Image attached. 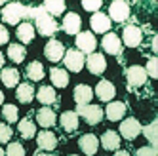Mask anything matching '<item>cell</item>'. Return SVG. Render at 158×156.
<instances>
[{
	"label": "cell",
	"instance_id": "cell-15",
	"mask_svg": "<svg viewBox=\"0 0 158 156\" xmlns=\"http://www.w3.org/2000/svg\"><path fill=\"white\" fill-rule=\"evenodd\" d=\"M89 25H92L94 32H109L110 31V19L103 12H95L92 15V19H89Z\"/></svg>",
	"mask_w": 158,
	"mask_h": 156
},
{
	"label": "cell",
	"instance_id": "cell-3",
	"mask_svg": "<svg viewBox=\"0 0 158 156\" xmlns=\"http://www.w3.org/2000/svg\"><path fill=\"white\" fill-rule=\"evenodd\" d=\"M76 114L78 116H82L88 124H99L101 120H103L105 113H103V109H101L99 105H76Z\"/></svg>",
	"mask_w": 158,
	"mask_h": 156
},
{
	"label": "cell",
	"instance_id": "cell-40",
	"mask_svg": "<svg viewBox=\"0 0 158 156\" xmlns=\"http://www.w3.org/2000/svg\"><path fill=\"white\" fill-rule=\"evenodd\" d=\"M152 51H158V38L152 36Z\"/></svg>",
	"mask_w": 158,
	"mask_h": 156
},
{
	"label": "cell",
	"instance_id": "cell-18",
	"mask_svg": "<svg viewBox=\"0 0 158 156\" xmlns=\"http://www.w3.org/2000/svg\"><path fill=\"white\" fill-rule=\"evenodd\" d=\"M103 113H105V116L110 122H118V120L124 118V114H126V105H124L122 101H110Z\"/></svg>",
	"mask_w": 158,
	"mask_h": 156
},
{
	"label": "cell",
	"instance_id": "cell-13",
	"mask_svg": "<svg viewBox=\"0 0 158 156\" xmlns=\"http://www.w3.org/2000/svg\"><path fill=\"white\" fill-rule=\"evenodd\" d=\"M36 145L40 150H53L57 147V135L50 129H44L36 135Z\"/></svg>",
	"mask_w": 158,
	"mask_h": 156
},
{
	"label": "cell",
	"instance_id": "cell-39",
	"mask_svg": "<svg viewBox=\"0 0 158 156\" xmlns=\"http://www.w3.org/2000/svg\"><path fill=\"white\" fill-rule=\"evenodd\" d=\"M8 40H10V32H8V29H6L4 25H0V44H8Z\"/></svg>",
	"mask_w": 158,
	"mask_h": 156
},
{
	"label": "cell",
	"instance_id": "cell-25",
	"mask_svg": "<svg viewBox=\"0 0 158 156\" xmlns=\"http://www.w3.org/2000/svg\"><path fill=\"white\" fill-rule=\"evenodd\" d=\"M15 97L19 103H31L35 99V88L29 82H23V84H17V92H15Z\"/></svg>",
	"mask_w": 158,
	"mask_h": 156
},
{
	"label": "cell",
	"instance_id": "cell-28",
	"mask_svg": "<svg viewBox=\"0 0 158 156\" xmlns=\"http://www.w3.org/2000/svg\"><path fill=\"white\" fill-rule=\"evenodd\" d=\"M25 72H27V78H29V80H32V82L42 80L44 74H46V71H44V65H42L40 61H32V63H29L27 69H25Z\"/></svg>",
	"mask_w": 158,
	"mask_h": 156
},
{
	"label": "cell",
	"instance_id": "cell-19",
	"mask_svg": "<svg viewBox=\"0 0 158 156\" xmlns=\"http://www.w3.org/2000/svg\"><path fill=\"white\" fill-rule=\"evenodd\" d=\"M59 124L67 133H74L78 129V114L74 110H65V113L59 116Z\"/></svg>",
	"mask_w": 158,
	"mask_h": 156
},
{
	"label": "cell",
	"instance_id": "cell-11",
	"mask_svg": "<svg viewBox=\"0 0 158 156\" xmlns=\"http://www.w3.org/2000/svg\"><path fill=\"white\" fill-rule=\"evenodd\" d=\"M88 67V71L92 72V74H103L105 69H107V61H105V55L103 53H89L88 55V59L84 63Z\"/></svg>",
	"mask_w": 158,
	"mask_h": 156
},
{
	"label": "cell",
	"instance_id": "cell-5",
	"mask_svg": "<svg viewBox=\"0 0 158 156\" xmlns=\"http://www.w3.org/2000/svg\"><path fill=\"white\" fill-rule=\"evenodd\" d=\"M97 46V40H95V35L94 32H89V31H82V32H78L76 35V48L80 53H94Z\"/></svg>",
	"mask_w": 158,
	"mask_h": 156
},
{
	"label": "cell",
	"instance_id": "cell-17",
	"mask_svg": "<svg viewBox=\"0 0 158 156\" xmlns=\"http://www.w3.org/2000/svg\"><path fill=\"white\" fill-rule=\"evenodd\" d=\"M78 145H80V149L86 156H94L97 152V147H99V139L94 135V133H86L78 139Z\"/></svg>",
	"mask_w": 158,
	"mask_h": 156
},
{
	"label": "cell",
	"instance_id": "cell-29",
	"mask_svg": "<svg viewBox=\"0 0 158 156\" xmlns=\"http://www.w3.org/2000/svg\"><path fill=\"white\" fill-rule=\"evenodd\" d=\"M17 38L21 40V44H29L32 42V38H35V27H32V23H19L17 25Z\"/></svg>",
	"mask_w": 158,
	"mask_h": 156
},
{
	"label": "cell",
	"instance_id": "cell-31",
	"mask_svg": "<svg viewBox=\"0 0 158 156\" xmlns=\"http://www.w3.org/2000/svg\"><path fill=\"white\" fill-rule=\"evenodd\" d=\"M25 55H27V50L23 44H10L8 46V57L14 63H21L25 59Z\"/></svg>",
	"mask_w": 158,
	"mask_h": 156
},
{
	"label": "cell",
	"instance_id": "cell-45",
	"mask_svg": "<svg viewBox=\"0 0 158 156\" xmlns=\"http://www.w3.org/2000/svg\"><path fill=\"white\" fill-rule=\"evenodd\" d=\"M0 156H6V152L2 150V147H0Z\"/></svg>",
	"mask_w": 158,
	"mask_h": 156
},
{
	"label": "cell",
	"instance_id": "cell-14",
	"mask_svg": "<svg viewBox=\"0 0 158 156\" xmlns=\"http://www.w3.org/2000/svg\"><path fill=\"white\" fill-rule=\"evenodd\" d=\"M95 95L101 99V101L110 103L112 97L116 95V88L112 86V82H109V80H101V82H97V86H95Z\"/></svg>",
	"mask_w": 158,
	"mask_h": 156
},
{
	"label": "cell",
	"instance_id": "cell-26",
	"mask_svg": "<svg viewBox=\"0 0 158 156\" xmlns=\"http://www.w3.org/2000/svg\"><path fill=\"white\" fill-rule=\"evenodd\" d=\"M17 131H19V135L23 137V139H32V137L36 135V126H35V122L27 116V118H21L19 120Z\"/></svg>",
	"mask_w": 158,
	"mask_h": 156
},
{
	"label": "cell",
	"instance_id": "cell-12",
	"mask_svg": "<svg viewBox=\"0 0 158 156\" xmlns=\"http://www.w3.org/2000/svg\"><path fill=\"white\" fill-rule=\"evenodd\" d=\"M101 46H103V50L107 53H110V55H120L122 40L118 38V35H114V32H107L103 36V40H101Z\"/></svg>",
	"mask_w": 158,
	"mask_h": 156
},
{
	"label": "cell",
	"instance_id": "cell-4",
	"mask_svg": "<svg viewBox=\"0 0 158 156\" xmlns=\"http://www.w3.org/2000/svg\"><path fill=\"white\" fill-rule=\"evenodd\" d=\"M130 17V4L124 0H114L109 6V19L116 21V23H124Z\"/></svg>",
	"mask_w": 158,
	"mask_h": 156
},
{
	"label": "cell",
	"instance_id": "cell-8",
	"mask_svg": "<svg viewBox=\"0 0 158 156\" xmlns=\"http://www.w3.org/2000/svg\"><path fill=\"white\" fill-rule=\"evenodd\" d=\"M147 72H145V69L143 67H139V65H133V67H130V69H126V80H128V86L130 88H141V86H145L147 84Z\"/></svg>",
	"mask_w": 158,
	"mask_h": 156
},
{
	"label": "cell",
	"instance_id": "cell-36",
	"mask_svg": "<svg viewBox=\"0 0 158 156\" xmlns=\"http://www.w3.org/2000/svg\"><path fill=\"white\" fill-rule=\"evenodd\" d=\"M12 135H14L12 128L6 126V124H0V143H8V141H12Z\"/></svg>",
	"mask_w": 158,
	"mask_h": 156
},
{
	"label": "cell",
	"instance_id": "cell-21",
	"mask_svg": "<svg viewBox=\"0 0 158 156\" xmlns=\"http://www.w3.org/2000/svg\"><path fill=\"white\" fill-rule=\"evenodd\" d=\"M74 101L76 105H89V101H92V97H94V90L89 86L86 84H78L74 88Z\"/></svg>",
	"mask_w": 158,
	"mask_h": 156
},
{
	"label": "cell",
	"instance_id": "cell-16",
	"mask_svg": "<svg viewBox=\"0 0 158 156\" xmlns=\"http://www.w3.org/2000/svg\"><path fill=\"white\" fill-rule=\"evenodd\" d=\"M80 25H82V19L74 12H69L63 17V31L67 35H78L80 32Z\"/></svg>",
	"mask_w": 158,
	"mask_h": 156
},
{
	"label": "cell",
	"instance_id": "cell-23",
	"mask_svg": "<svg viewBox=\"0 0 158 156\" xmlns=\"http://www.w3.org/2000/svg\"><path fill=\"white\" fill-rule=\"evenodd\" d=\"M99 141H101V147L105 150H118L120 149V135L116 131H112V129L105 131Z\"/></svg>",
	"mask_w": 158,
	"mask_h": 156
},
{
	"label": "cell",
	"instance_id": "cell-1",
	"mask_svg": "<svg viewBox=\"0 0 158 156\" xmlns=\"http://www.w3.org/2000/svg\"><path fill=\"white\" fill-rule=\"evenodd\" d=\"M29 17L31 19H35V25H36V31L40 32L42 36H53L55 32H57L59 25H57V21H55L50 14H46V10H44L42 6L38 8H31L29 10Z\"/></svg>",
	"mask_w": 158,
	"mask_h": 156
},
{
	"label": "cell",
	"instance_id": "cell-46",
	"mask_svg": "<svg viewBox=\"0 0 158 156\" xmlns=\"http://www.w3.org/2000/svg\"><path fill=\"white\" fill-rule=\"evenodd\" d=\"M71 156H76V154H71Z\"/></svg>",
	"mask_w": 158,
	"mask_h": 156
},
{
	"label": "cell",
	"instance_id": "cell-43",
	"mask_svg": "<svg viewBox=\"0 0 158 156\" xmlns=\"http://www.w3.org/2000/svg\"><path fill=\"white\" fill-rule=\"evenodd\" d=\"M35 156H52V154H48V152H36Z\"/></svg>",
	"mask_w": 158,
	"mask_h": 156
},
{
	"label": "cell",
	"instance_id": "cell-22",
	"mask_svg": "<svg viewBox=\"0 0 158 156\" xmlns=\"http://www.w3.org/2000/svg\"><path fill=\"white\" fill-rule=\"evenodd\" d=\"M36 99L42 105H57V93L52 86H40L36 92Z\"/></svg>",
	"mask_w": 158,
	"mask_h": 156
},
{
	"label": "cell",
	"instance_id": "cell-35",
	"mask_svg": "<svg viewBox=\"0 0 158 156\" xmlns=\"http://www.w3.org/2000/svg\"><path fill=\"white\" fill-rule=\"evenodd\" d=\"M145 72H147V76H151V78H156V76H158V59H156V57H151V59H149Z\"/></svg>",
	"mask_w": 158,
	"mask_h": 156
},
{
	"label": "cell",
	"instance_id": "cell-20",
	"mask_svg": "<svg viewBox=\"0 0 158 156\" xmlns=\"http://www.w3.org/2000/svg\"><path fill=\"white\" fill-rule=\"evenodd\" d=\"M36 122H38V126L42 128H52L55 126V122H57V116H55V113L50 109V107H44V109H38V113H36Z\"/></svg>",
	"mask_w": 158,
	"mask_h": 156
},
{
	"label": "cell",
	"instance_id": "cell-10",
	"mask_svg": "<svg viewBox=\"0 0 158 156\" xmlns=\"http://www.w3.org/2000/svg\"><path fill=\"white\" fill-rule=\"evenodd\" d=\"M141 133V124H139V120L137 118H126L120 124V135L124 137V139H128V141H131V139H135Z\"/></svg>",
	"mask_w": 158,
	"mask_h": 156
},
{
	"label": "cell",
	"instance_id": "cell-42",
	"mask_svg": "<svg viewBox=\"0 0 158 156\" xmlns=\"http://www.w3.org/2000/svg\"><path fill=\"white\" fill-rule=\"evenodd\" d=\"M2 65H4V55H2V51H0V71H2Z\"/></svg>",
	"mask_w": 158,
	"mask_h": 156
},
{
	"label": "cell",
	"instance_id": "cell-38",
	"mask_svg": "<svg viewBox=\"0 0 158 156\" xmlns=\"http://www.w3.org/2000/svg\"><path fill=\"white\" fill-rule=\"evenodd\" d=\"M135 156H158V149L154 147H141L135 150Z\"/></svg>",
	"mask_w": 158,
	"mask_h": 156
},
{
	"label": "cell",
	"instance_id": "cell-41",
	"mask_svg": "<svg viewBox=\"0 0 158 156\" xmlns=\"http://www.w3.org/2000/svg\"><path fill=\"white\" fill-rule=\"evenodd\" d=\"M114 156H130V152H128V150H116Z\"/></svg>",
	"mask_w": 158,
	"mask_h": 156
},
{
	"label": "cell",
	"instance_id": "cell-2",
	"mask_svg": "<svg viewBox=\"0 0 158 156\" xmlns=\"http://www.w3.org/2000/svg\"><path fill=\"white\" fill-rule=\"evenodd\" d=\"M29 6L21 4V2H10L2 8V19L8 25H17L21 19L29 17Z\"/></svg>",
	"mask_w": 158,
	"mask_h": 156
},
{
	"label": "cell",
	"instance_id": "cell-32",
	"mask_svg": "<svg viewBox=\"0 0 158 156\" xmlns=\"http://www.w3.org/2000/svg\"><path fill=\"white\" fill-rule=\"evenodd\" d=\"M141 131H143V135L151 141V147H154V149H158V120H154V122H151L149 126H145V128H141Z\"/></svg>",
	"mask_w": 158,
	"mask_h": 156
},
{
	"label": "cell",
	"instance_id": "cell-6",
	"mask_svg": "<svg viewBox=\"0 0 158 156\" xmlns=\"http://www.w3.org/2000/svg\"><path fill=\"white\" fill-rule=\"evenodd\" d=\"M63 63H65V67L69 71L80 72L84 63H86V57H84V53H80L78 50H67L65 55H63Z\"/></svg>",
	"mask_w": 158,
	"mask_h": 156
},
{
	"label": "cell",
	"instance_id": "cell-24",
	"mask_svg": "<svg viewBox=\"0 0 158 156\" xmlns=\"http://www.w3.org/2000/svg\"><path fill=\"white\" fill-rule=\"evenodd\" d=\"M0 80L4 82L6 88H17L19 84V71L14 67H6V69L0 71Z\"/></svg>",
	"mask_w": 158,
	"mask_h": 156
},
{
	"label": "cell",
	"instance_id": "cell-30",
	"mask_svg": "<svg viewBox=\"0 0 158 156\" xmlns=\"http://www.w3.org/2000/svg\"><path fill=\"white\" fill-rule=\"evenodd\" d=\"M42 8L46 10V14H50L52 17H55V15H61L65 12L67 4L63 2V0H46V2L42 4Z\"/></svg>",
	"mask_w": 158,
	"mask_h": 156
},
{
	"label": "cell",
	"instance_id": "cell-9",
	"mask_svg": "<svg viewBox=\"0 0 158 156\" xmlns=\"http://www.w3.org/2000/svg\"><path fill=\"white\" fill-rule=\"evenodd\" d=\"M65 46L59 42V40H55V38H50L48 44H46V48H44V55L52 61V63H57L63 59V55H65Z\"/></svg>",
	"mask_w": 158,
	"mask_h": 156
},
{
	"label": "cell",
	"instance_id": "cell-27",
	"mask_svg": "<svg viewBox=\"0 0 158 156\" xmlns=\"http://www.w3.org/2000/svg\"><path fill=\"white\" fill-rule=\"evenodd\" d=\"M50 78H52V84L55 88H67V86H69V74H67L65 69L53 67V69L50 71Z\"/></svg>",
	"mask_w": 158,
	"mask_h": 156
},
{
	"label": "cell",
	"instance_id": "cell-37",
	"mask_svg": "<svg viewBox=\"0 0 158 156\" xmlns=\"http://www.w3.org/2000/svg\"><path fill=\"white\" fill-rule=\"evenodd\" d=\"M103 6V2H101V0H84L82 2V8L84 10H88V12H99V8Z\"/></svg>",
	"mask_w": 158,
	"mask_h": 156
},
{
	"label": "cell",
	"instance_id": "cell-7",
	"mask_svg": "<svg viewBox=\"0 0 158 156\" xmlns=\"http://www.w3.org/2000/svg\"><path fill=\"white\" fill-rule=\"evenodd\" d=\"M122 38H124V44H126L128 48H137L141 46L143 42V31L137 27V25H126L122 31Z\"/></svg>",
	"mask_w": 158,
	"mask_h": 156
},
{
	"label": "cell",
	"instance_id": "cell-44",
	"mask_svg": "<svg viewBox=\"0 0 158 156\" xmlns=\"http://www.w3.org/2000/svg\"><path fill=\"white\" fill-rule=\"evenodd\" d=\"M2 103H4V93L0 92V105H2Z\"/></svg>",
	"mask_w": 158,
	"mask_h": 156
},
{
	"label": "cell",
	"instance_id": "cell-34",
	"mask_svg": "<svg viewBox=\"0 0 158 156\" xmlns=\"http://www.w3.org/2000/svg\"><path fill=\"white\" fill-rule=\"evenodd\" d=\"M6 156H25V149L21 143H8Z\"/></svg>",
	"mask_w": 158,
	"mask_h": 156
},
{
	"label": "cell",
	"instance_id": "cell-33",
	"mask_svg": "<svg viewBox=\"0 0 158 156\" xmlns=\"http://www.w3.org/2000/svg\"><path fill=\"white\" fill-rule=\"evenodd\" d=\"M2 116H4L6 122H10V124L17 122V118H19L17 107H15V105H4V107H2Z\"/></svg>",
	"mask_w": 158,
	"mask_h": 156
}]
</instances>
